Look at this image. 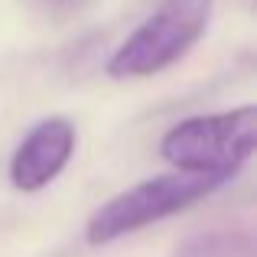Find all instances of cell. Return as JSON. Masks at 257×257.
Instances as JSON below:
<instances>
[{"instance_id":"cell-1","label":"cell","mask_w":257,"mask_h":257,"mask_svg":"<svg viewBox=\"0 0 257 257\" xmlns=\"http://www.w3.org/2000/svg\"><path fill=\"white\" fill-rule=\"evenodd\" d=\"M225 176H205V173H163L111 195L104 205L91 212L85 225V241L91 247H104L111 241L134 234L140 228H150L157 221L179 215L192 208L195 202L208 199L215 189L225 186Z\"/></svg>"},{"instance_id":"cell-2","label":"cell","mask_w":257,"mask_h":257,"mask_svg":"<svg viewBox=\"0 0 257 257\" xmlns=\"http://www.w3.org/2000/svg\"><path fill=\"white\" fill-rule=\"evenodd\" d=\"M257 137L254 104H241L218 114H195L173 124L160 140L163 160L179 173H205L234 179L251 160Z\"/></svg>"},{"instance_id":"cell-3","label":"cell","mask_w":257,"mask_h":257,"mask_svg":"<svg viewBox=\"0 0 257 257\" xmlns=\"http://www.w3.org/2000/svg\"><path fill=\"white\" fill-rule=\"evenodd\" d=\"M215 0H166L107 59L111 78H150L179 62L208 30Z\"/></svg>"},{"instance_id":"cell-4","label":"cell","mask_w":257,"mask_h":257,"mask_svg":"<svg viewBox=\"0 0 257 257\" xmlns=\"http://www.w3.org/2000/svg\"><path fill=\"white\" fill-rule=\"evenodd\" d=\"M75 153V124L69 117H46L20 140L10 160V182L20 192H39L69 166Z\"/></svg>"}]
</instances>
